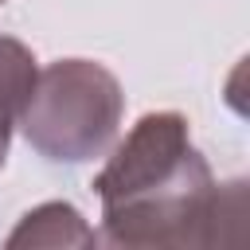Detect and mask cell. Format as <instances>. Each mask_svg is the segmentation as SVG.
<instances>
[{
    "label": "cell",
    "instance_id": "cell-3",
    "mask_svg": "<svg viewBox=\"0 0 250 250\" xmlns=\"http://www.w3.org/2000/svg\"><path fill=\"white\" fill-rule=\"evenodd\" d=\"M35 82V59L20 39L0 35V164L8 156L12 125H20V109Z\"/></svg>",
    "mask_w": 250,
    "mask_h": 250
},
{
    "label": "cell",
    "instance_id": "cell-2",
    "mask_svg": "<svg viewBox=\"0 0 250 250\" xmlns=\"http://www.w3.org/2000/svg\"><path fill=\"white\" fill-rule=\"evenodd\" d=\"M121 121L117 78L86 59L51 62L35 74L31 94L20 109L23 137L47 160H90L98 156Z\"/></svg>",
    "mask_w": 250,
    "mask_h": 250
},
{
    "label": "cell",
    "instance_id": "cell-1",
    "mask_svg": "<svg viewBox=\"0 0 250 250\" xmlns=\"http://www.w3.org/2000/svg\"><path fill=\"white\" fill-rule=\"evenodd\" d=\"M105 238L117 246H207L227 211L207 160L188 141L180 113H145L94 180ZM238 184H230L234 191Z\"/></svg>",
    "mask_w": 250,
    "mask_h": 250
},
{
    "label": "cell",
    "instance_id": "cell-4",
    "mask_svg": "<svg viewBox=\"0 0 250 250\" xmlns=\"http://www.w3.org/2000/svg\"><path fill=\"white\" fill-rule=\"evenodd\" d=\"M0 4H4V0H0Z\"/></svg>",
    "mask_w": 250,
    "mask_h": 250
}]
</instances>
